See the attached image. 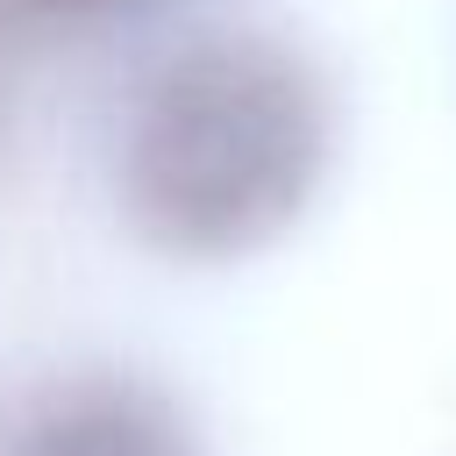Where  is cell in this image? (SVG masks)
<instances>
[{
  "instance_id": "obj_1",
  "label": "cell",
  "mask_w": 456,
  "mask_h": 456,
  "mask_svg": "<svg viewBox=\"0 0 456 456\" xmlns=\"http://www.w3.org/2000/svg\"><path fill=\"white\" fill-rule=\"evenodd\" d=\"M328 150L335 100L292 36L200 28L135 86L114 171L150 242L235 256L271 242L314 200Z\"/></svg>"
},
{
  "instance_id": "obj_2",
  "label": "cell",
  "mask_w": 456,
  "mask_h": 456,
  "mask_svg": "<svg viewBox=\"0 0 456 456\" xmlns=\"http://www.w3.org/2000/svg\"><path fill=\"white\" fill-rule=\"evenodd\" d=\"M0 456H207V442L185 420V406L150 378L78 370L43 385L14 413Z\"/></svg>"
},
{
  "instance_id": "obj_3",
  "label": "cell",
  "mask_w": 456,
  "mask_h": 456,
  "mask_svg": "<svg viewBox=\"0 0 456 456\" xmlns=\"http://www.w3.org/2000/svg\"><path fill=\"white\" fill-rule=\"evenodd\" d=\"M21 21H100V14H128L150 0H7Z\"/></svg>"
}]
</instances>
